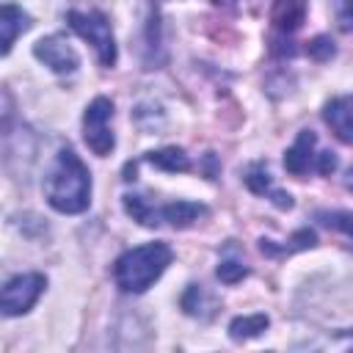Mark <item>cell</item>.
<instances>
[{
  "label": "cell",
  "instance_id": "7",
  "mask_svg": "<svg viewBox=\"0 0 353 353\" xmlns=\"http://www.w3.org/2000/svg\"><path fill=\"white\" fill-rule=\"evenodd\" d=\"M33 55L50 66L55 74H74L77 66H80V55L74 52V47L63 39V36H47V39H39L33 44Z\"/></svg>",
  "mask_w": 353,
  "mask_h": 353
},
{
  "label": "cell",
  "instance_id": "13",
  "mask_svg": "<svg viewBox=\"0 0 353 353\" xmlns=\"http://www.w3.org/2000/svg\"><path fill=\"white\" fill-rule=\"evenodd\" d=\"M146 160H149L152 165L163 168V171H171V174H176V171H188V168H190L188 154H185L182 149H176V146H165V149L149 152Z\"/></svg>",
  "mask_w": 353,
  "mask_h": 353
},
{
  "label": "cell",
  "instance_id": "6",
  "mask_svg": "<svg viewBox=\"0 0 353 353\" xmlns=\"http://www.w3.org/2000/svg\"><path fill=\"white\" fill-rule=\"evenodd\" d=\"M44 287H47V279L41 273H19V276L8 279L6 287H3V298H0L3 314L6 317L25 314L39 301V295L44 292Z\"/></svg>",
  "mask_w": 353,
  "mask_h": 353
},
{
  "label": "cell",
  "instance_id": "4",
  "mask_svg": "<svg viewBox=\"0 0 353 353\" xmlns=\"http://www.w3.org/2000/svg\"><path fill=\"white\" fill-rule=\"evenodd\" d=\"M284 168L295 176H303L309 171L331 174L336 168V157L328 149H317V135L312 130H301V135L284 154Z\"/></svg>",
  "mask_w": 353,
  "mask_h": 353
},
{
  "label": "cell",
  "instance_id": "18",
  "mask_svg": "<svg viewBox=\"0 0 353 353\" xmlns=\"http://www.w3.org/2000/svg\"><path fill=\"white\" fill-rule=\"evenodd\" d=\"M334 17L342 30H353V0H331Z\"/></svg>",
  "mask_w": 353,
  "mask_h": 353
},
{
  "label": "cell",
  "instance_id": "15",
  "mask_svg": "<svg viewBox=\"0 0 353 353\" xmlns=\"http://www.w3.org/2000/svg\"><path fill=\"white\" fill-rule=\"evenodd\" d=\"M268 314H243V317H234L229 323V336L232 339H251V336H259L265 328H268Z\"/></svg>",
  "mask_w": 353,
  "mask_h": 353
},
{
  "label": "cell",
  "instance_id": "17",
  "mask_svg": "<svg viewBox=\"0 0 353 353\" xmlns=\"http://www.w3.org/2000/svg\"><path fill=\"white\" fill-rule=\"evenodd\" d=\"M245 273H248V268H245L243 262H237V259H223V262L218 265V279L226 281V284L240 281Z\"/></svg>",
  "mask_w": 353,
  "mask_h": 353
},
{
  "label": "cell",
  "instance_id": "12",
  "mask_svg": "<svg viewBox=\"0 0 353 353\" xmlns=\"http://www.w3.org/2000/svg\"><path fill=\"white\" fill-rule=\"evenodd\" d=\"M124 210L132 221L143 223V226H157L160 223V207H154L146 196H124Z\"/></svg>",
  "mask_w": 353,
  "mask_h": 353
},
{
  "label": "cell",
  "instance_id": "8",
  "mask_svg": "<svg viewBox=\"0 0 353 353\" xmlns=\"http://www.w3.org/2000/svg\"><path fill=\"white\" fill-rule=\"evenodd\" d=\"M323 119H325V124L331 127V132L339 141L353 143V94L331 99L325 105V110H323Z\"/></svg>",
  "mask_w": 353,
  "mask_h": 353
},
{
  "label": "cell",
  "instance_id": "19",
  "mask_svg": "<svg viewBox=\"0 0 353 353\" xmlns=\"http://www.w3.org/2000/svg\"><path fill=\"white\" fill-rule=\"evenodd\" d=\"M309 55H314V58H320V61L331 58V55H334V41L325 39V36H317V39L309 44Z\"/></svg>",
  "mask_w": 353,
  "mask_h": 353
},
{
  "label": "cell",
  "instance_id": "5",
  "mask_svg": "<svg viewBox=\"0 0 353 353\" xmlns=\"http://www.w3.org/2000/svg\"><path fill=\"white\" fill-rule=\"evenodd\" d=\"M110 121H113V102L108 97H97L85 108V113H83V138H85V146L94 154H99V157L110 154V149L116 143V135H113Z\"/></svg>",
  "mask_w": 353,
  "mask_h": 353
},
{
  "label": "cell",
  "instance_id": "20",
  "mask_svg": "<svg viewBox=\"0 0 353 353\" xmlns=\"http://www.w3.org/2000/svg\"><path fill=\"white\" fill-rule=\"evenodd\" d=\"M345 188L347 190H353V165L347 168V174H345Z\"/></svg>",
  "mask_w": 353,
  "mask_h": 353
},
{
  "label": "cell",
  "instance_id": "1",
  "mask_svg": "<svg viewBox=\"0 0 353 353\" xmlns=\"http://www.w3.org/2000/svg\"><path fill=\"white\" fill-rule=\"evenodd\" d=\"M44 196H47V204L63 215H74L88 207L91 174L72 149H61L58 157L52 160L50 174L44 179Z\"/></svg>",
  "mask_w": 353,
  "mask_h": 353
},
{
  "label": "cell",
  "instance_id": "9",
  "mask_svg": "<svg viewBox=\"0 0 353 353\" xmlns=\"http://www.w3.org/2000/svg\"><path fill=\"white\" fill-rule=\"evenodd\" d=\"M306 8H309V0H273L270 22H273V28L279 33L290 36V33H295L303 25Z\"/></svg>",
  "mask_w": 353,
  "mask_h": 353
},
{
  "label": "cell",
  "instance_id": "11",
  "mask_svg": "<svg viewBox=\"0 0 353 353\" xmlns=\"http://www.w3.org/2000/svg\"><path fill=\"white\" fill-rule=\"evenodd\" d=\"M204 212H207L204 204H196V201H171V204H163L160 207V223L168 221L171 226H190Z\"/></svg>",
  "mask_w": 353,
  "mask_h": 353
},
{
  "label": "cell",
  "instance_id": "16",
  "mask_svg": "<svg viewBox=\"0 0 353 353\" xmlns=\"http://www.w3.org/2000/svg\"><path fill=\"white\" fill-rule=\"evenodd\" d=\"M325 226L336 229V232H345L347 237H353V212H320L317 215Z\"/></svg>",
  "mask_w": 353,
  "mask_h": 353
},
{
  "label": "cell",
  "instance_id": "10",
  "mask_svg": "<svg viewBox=\"0 0 353 353\" xmlns=\"http://www.w3.org/2000/svg\"><path fill=\"white\" fill-rule=\"evenodd\" d=\"M30 28V17L19 8V6H14V3H6L3 6V11H0V30H3V55L11 50V44L17 41V36L22 33V30H28Z\"/></svg>",
  "mask_w": 353,
  "mask_h": 353
},
{
  "label": "cell",
  "instance_id": "3",
  "mask_svg": "<svg viewBox=\"0 0 353 353\" xmlns=\"http://www.w3.org/2000/svg\"><path fill=\"white\" fill-rule=\"evenodd\" d=\"M66 19H69V28L97 50V58L105 66L116 63V39H113V28H110L105 14H99V11H69Z\"/></svg>",
  "mask_w": 353,
  "mask_h": 353
},
{
  "label": "cell",
  "instance_id": "2",
  "mask_svg": "<svg viewBox=\"0 0 353 353\" xmlns=\"http://www.w3.org/2000/svg\"><path fill=\"white\" fill-rule=\"evenodd\" d=\"M168 265L171 248L165 243H143L138 248L124 251L113 262V281L124 292H143L163 276Z\"/></svg>",
  "mask_w": 353,
  "mask_h": 353
},
{
  "label": "cell",
  "instance_id": "14",
  "mask_svg": "<svg viewBox=\"0 0 353 353\" xmlns=\"http://www.w3.org/2000/svg\"><path fill=\"white\" fill-rule=\"evenodd\" d=\"M245 185H248L254 193H259V196H265V193H268V196H273V204H276V207H284V210H287V207H292V199H290V193H281V190H276V188L270 185V176H268V171L262 174L259 168H254V171L245 176Z\"/></svg>",
  "mask_w": 353,
  "mask_h": 353
}]
</instances>
